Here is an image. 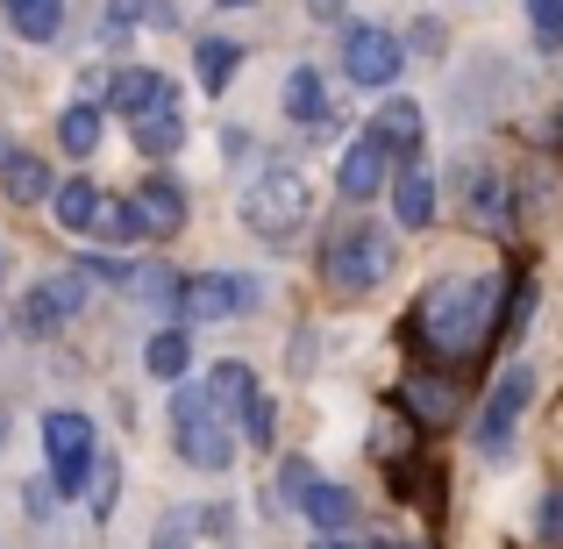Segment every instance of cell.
I'll return each mask as SVG.
<instances>
[{
  "label": "cell",
  "mask_w": 563,
  "mask_h": 549,
  "mask_svg": "<svg viewBox=\"0 0 563 549\" xmlns=\"http://www.w3.org/2000/svg\"><path fill=\"white\" fill-rule=\"evenodd\" d=\"M499 300H507V278L499 272L442 278V286H428L421 307H413V336H421L442 364H464V358H478V350L499 336Z\"/></svg>",
  "instance_id": "1"
},
{
  "label": "cell",
  "mask_w": 563,
  "mask_h": 549,
  "mask_svg": "<svg viewBox=\"0 0 563 549\" xmlns=\"http://www.w3.org/2000/svg\"><path fill=\"white\" fill-rule=\"evenodd\" d=\"M393 235L378 229V221H364V229H343V235H329V250H321V278H329L335 293H364V286H378L385 272H393Z\"/></svg>",
  "instance_id": "2"
},
{
  "label": "cell",
  "mask_w": 563,
  "mask_h": 549,
  "mask_svg": "<svg viewBox=\"0 0 563 549\" xmlns=\"http://www.w3.org/2000/svg\"><path fill=\"white\" fill-rule=\"evenodd\" d=\"M243 221L257 235H272V243L292 235L307 221V179H300V172H264V179L250 186V200H243Z\"/></svg>",
  "instance_id": "3"
},
{
  "label": "cell",
  "mask_w": 563,
  "mask_h": 549,
  "mask_svg": "<svg viewBox=\"0 0 563 549\" xmlns=\"http://www.w3.org/2000/svg\"><path fill=\"white\" fill-rule=\"evenodd\" d=\"M172 421H179V457H186V464L221 471L235 457V442H229V428H221V414H214L207 393H179V399H172Z\"/></svg>",
  "instance_id": "4"
},
{
  "label": "cell",
  "mask_w": 563,
  "mask_h": 549,
  "mask_svg": "<svg viewBox=\"0 0 563 549\" xmlns=\"http://www.w3.org/2000/svg\"><path fill=\"white\" fill-rule=\"evenodd\" d=\"M43 450H51V485H57V493H79L86 464H93V421L71 414V407L43 414Z\"/></svg>",
  "instance_id": "5"
},
{
  "label": "cell",
  "mask_w": 563,
  "mask_h": 549,
  "mask_svg": "<svg viewBox=\"0 0 563 549\" xmlns=\"http://www.w3.org/2000/svg\"><path fill=\"white\" fill-rule=\"evenodd\" d=\"M399 65H407V43H399L393 29L364 22V29H350V36H343V72L357 86H378V94H385V86L399 79Z\"/></svg>",
  "instance_id": "6"
},
{
  "label": "cell",
  "mask_w": 563,
  "mask_h": 549,
  "mask_svg": "<svg viewBox=\"0 0 563 549\" xmlns=\"http://www.w3.org/2000/svg\"><path fill=\"white\" fill-rule=\"evenodd\" d=\"M528 399H536V371L507 364V371H499V385L485 393V414H478V442H485V450H507V436H514V421H521Z\"/></svg>",
  "instance_id": "7"
},
{
  "label": "cell",
  "mask_w": 563,
  "mask_h": 549,
  "mask_svg": "<svg viewBox=\"0 0 563 549\" xmlns=\"http://www.w3.org/2000/svg\"><path fill=\"white\" fill-rule=\"evenodd\" d=\"M250 300H257V286H243V278H229V272H200V278L179 286V315L186 321H235Z\"/></svg>",
  "instance_id": "8"
},
{
  "label": "cell",
  "mask_w": 563,
  "mask_h": 549,
  "mask_svg": "<svg viewBox=\"0 0 563 549\" xmlns=\"http://www.w3.org/2000/svg\"><path fill=\"white\" fill-rule=\"evenodd\" d=\"M108 108H114V114H129V122H143V114L179 108V94H172V79H165V72L129 65V72H114V79H108Z\"/></svg>",
  "instance_id": "9"
},
{
  "label": "cell",
  "mask_w": 563,
  "mask_h": 549,
  "mask_svg": "<svg viewBox=\"0 0 563 549\" xmlns=\"http://www.w3.org/2000/svg\"><path fill=\"white\" fill-rule=\"evenodd\" d=\"M372 136L385 143V157H399V165H413V157H421V108H413L407 94H393V100L378 108Z\"/></svg>",
  "instance_id": "10"
},
{
  "label": "cell",
  "mask_w": 563,
  "mask_h": 549,
  "mask_svg": "<svg viewBox=\"0 0 563 549\" xmlns=\"http://www.w3.org/2000/svg\"><path fill=\"white\" fill-rule=\"evenodd\" d=\"M385 186V143L378 136H357L343 151V172H335V193L343 200H372V193Z\"/></svg>",
  "instance_id": "11"
},
{
  "label": "cell",
  "mask_w": 563,
  "mask_h": 549,
  "mask_svg": "<svg viewBox=\"0 0 563 549\" xmlns=\"http://www.w3.org/2000/svg\"><path fill=\"white\" fill-rule=\"evenodd\" d=\"M136 215H143V235H179L186 229V193L172 179H143L136 186Z\"/></svg>",
  "instance_id": "12"
},
{
  "label": "cell",
  "mask_w": 563,
  "mask_h": 549,
  "mask_svg": "<svg viewBox=\"0 0 563 549\" xmlns=\"http://www.w3.org/2000/svg\"><path fill=\"white\" fill-rule=\"evenodd\" d=\"M393 221H399V229H428V221H435V179H428V165H407V172H399Z\"/></svg>",
  "instance_id": "13"
},
{
  "label": "cell",
  "mask_w": 563,
  "mask_h": 549,
  "mask_svg": "<svg viewBox=\"0 0 563 549\" xmlns=\"http://www.w3.org/2000/svg\"><path fill=\"white\" fill-rule=\"evenodd\" d=\"M399 399L413 407V428H442V421L456 414V385H450V378H428V371H413Z\"/></svg>",
  "instance_id": "14"
},
{
  "label": "cell",
  "mask_w": 563,
  "mask_h": 549,
  "mask_svg": "<svg viewBox=\"0 0 563 549\" xmlns=\"http://www.w3.org/2000/svg\"><path fill=\"white\" fill-rule=\"evenodd\" d=\"M207 399H214V414H250V399H257V371L250 364H214V378H207Z\"/></svg>",
  "instance_id": "15"
},
{
  "label": "cell",
  "mask_w": 563,
  "mask_h": 549,
  "mask_svg": "<svg viewBox=\"0 0 563 549\" xmlns=\"http://www.w3.org/2000/svg\"><path fill=\"white\" fill-rule=\"evenodd\" d=\"M286 114H292V122H329V86H321V72L314 65H300V72H292V79H286Z\"/></svg>",
  "instance_id": "16"
},
{
  "label": "cell",
  "mask_w": 563,
  "mask_h": 549,
  "mask_svg": "<svg viewBox=\"0 0 563 549\" xmlns=\"http://www.w3.org/2000/svg\"><path fill=\"white\" fill-rule=\"evenodd\" d=\"M0 186H8V200H14V207H36V200H51V172H43V157H22V151L8 157Z\"/></svg>",
  "instance_id": "17"
},
{
  "label": "cell",
  "mask_w": 563,
  "mask_h": 549,
  "mask_svg": "<svg viewBox=\"0 0 563 549\" xmlns=\"http://www.w3.org/2000/svg\"><path fill=\"white\" fill-rule=\"evenodd\" d=\"M51 215H57V229H93V215H100V186H93V179L57 186V193H51Z\"/></svg>",
  "instance_id": "18"
},
{
  "label": "cell",
  "mask_w": 563,
  "mask_h": 549,
  "mask_svg": "<svg viewBox=\"0 0 563 549\" xmlns=\"http://www.w3.org/2000/svg\"><path fill=\"white\" fill-rule=\"evenodd\" d=\"M57 143H65L71 157H93L100 151V108H93V100H79V108L57 114Z\"/></svg>",
  "instance_id": "19"
},
{
  "label": "cell",
  "mask_w": 563,
  "mask_h": 549,
  "mask_svg": "<svg viewBox=\"0 0 563 549\" xmlns=\"http://www.w3.org/2000/svg\"><path fill=\"white\" fill-rule=\"evenodd\" d=\"M143 364H151L157 378H186V371H192V343H186V329H157V336H151V350H143Z\"/></svg>",
  "instance_id": "20"
},
{
  "label": "cell",
  "mask_w": 563,
  "mask_h": 549,
  "mask_svg": "<svg viewBox=\"0 0 563 549\" xmlns=\"http://www.w3.org/2000/svg\"><path fill=\"white\" fill-rule=\"evenodd\" d=\"M8 14H14V36H29V43H51L65 29V0H22Z\"/></svg>",
  "instance_id": "21"
},
{
  "label": "cell",
  "mask_w": 563,
  "mask_h": 549,
  "mask_svg": "<svg viewBox=\"0 0 563 549\" xmlns=\"http://www.w3.org/2000/svg\"><path fill=\"white\" fill-rule=\"evenodd\" d=\"M14 329H22V336H36V343H43V336H57V329H65V307L51 300V286H36L22 307H14Z\"/></svg>",
  "instance_id": "22"
},
{
  "label": "cell",
  "mask_w": 563,
  "mask_h": 549,
  "mask_svg": "<svg viewBox=\"0 0 563 549\" xmlns=\"http://www.w3.org/2000/svg\"><path fill=\"white\" fill-rule=\"evenodd\" d=\"M186 143V122H179V108H165V114H143L136 122V151H151V157H172Z\"/></svg>",
  "instance_id": "23"
},
{
  "label": "cell",
  "mask_w": 563,
  "mask_h": 549,
  "mask_svg": "<svg viewBox=\"0 0 563 549\" xmlns=\"http://www.w3.org/2000/svg\"><path fill=\"white\" fill-rule=\"evenodd\" d=\"M93 229L108 235V243H136V235H143V215H136V200H108V193H100V215H93Z\"/></svg>",
  "instance_id": "24"
},
{
  "label": "cell",
  "mask_w": 563,
  "mask_h": 549,
  "mask_svg": "<svg viewBox=\"0 0 563 549\" xmlns=\"http://www.w3.org/2000/svg\"><path fill=\"white\" fill-rule=\"evenodd\" d=\"M192 65H200V86H207V94H221V86H229V72H235V43L207 36L200 51H192Z\"/></svg>",
  "instance_id": "25"
},
{
  "label": "cell",
  "mask_w": 563,
  "mask_h": 549,
  "mask_svg": "<svg viewBox=\"0 0 563 549\" xmlns=\"http://www.w3.org/2000/svg\"><path fill=\"white\" fill-rule=\"evenodd\" d=\"M307 514H314V521H321V528H343V521H350V514H357V499H350V493H343V485H329V479H321V485H314V493H307Z\"/></svg>",
  "instance_id": "26"
},
{
  "label": "cell",
  "mask_w": 563,
  "mask_h": 549,
  "mask_svg": "<svg viewBox=\"0 0 563 549\" xmlns=\"http://www.w3.org/2000/svg\"><path fill=\"white\" fill-rule=\"evenodd\" d=\"M314 464H307V457H286V471H278V499H286V507H307V493H314Z\"/></svg>",
  "instance_id": "27"
},
{
  "label": "cell",
  "mask_w": 563,
  "mask_h": 549,
  "mask_svg": "<svg viewBox=\"0 0 563 549\" xmlns=\"http://www.w3.org/2000/svg\"><path fill=\"white\" fill-rule=\"evenodd\" d=\"M243 436L250 442H257V450H272V436H278V407H272V399H250V414H243Z\"/></svg>",
  "instance_id": "28"
},
{
  "label": "cell",
  "mask_w": 563,
  "mask_h": 549,
  "mask_svg": "<svg viewBox=\"0 0 563 549\" xmlns=\"http://www.w3.org/2000/svg\"><path fill=\"white\" fill-rule=\"evenodd\" d=\"M528 22H536V36L556 51L563 43V0H528Z\"/></svg>",
  "instance_id": "29"
},
{
  "label": "cell",
  "mask_w": 563,
  "mask_h": 549,
  "mask_svg": "<svg viewBox=\"0 0 563 549\" xmlns=\"http://www.w3.org/2000/svg\"><path fill=\"white\" fill-rule=\"evenodd\" d=\"M536 536L550 542V549L563 542V485H556V493H542V507H536Z\"/></svg>",
  "instance_id": "30"
},
{
  "label": "cell",
  "mask_w": 563,
  "mask_h": 549,
  "mask_svg": "<svg viewBox=\"0 0 563 549\" xmlns=\"http://www.w3.org/2000/svg\"><path fill=\"white\" fill-rule=\"evenodd\" d=\"M51 300L65 307V315H79V307H86V272H57L51 278Z\"/></svg>",
  "instance_id": "31"
},
{
  "label": "cell",
  "mask_w": 563,
  "mask_h": 549,
  "mask_svg": "<svg viewBox=\"0 0 563 549\" xmlns=\"http://www.w3.org/2000/svg\"><path fill=\"white\" fill-rule=\"evenodd\" d=\"M407 414H393V421H378V457H393V464H399V457H407Z\"/></svg>",
  "instance_id": "32"
},
{
  "label": "cell",
  "mask_w": 563,
  "mask_h": 549,
  "mask_svg": "<svg viewBox=\"0 0 563 549\" xmlns=\"http://www.w3.org/2000/svg\"><path fill=\"white\" fill-rule=\"evenodd\" d=\"M478 221H485V229L507 221V186H499V179H478Z\"/></svg>",
  "instance_id": "33"
},
{
  "label": "cell",
  "mask_w": 563,
  "mask_h": 549,
  "mask_svg": "<svg viewBox=\"0 0 563 549\" xmlns=\"http://www.w3.org/2000/svg\"><path fill=\"white\" fill-rule=\"evenodd\" d=\"M114 485H122V471H114V464H100V471H93V514H100V521L114 514Z\"/></svg>",
  "instance_id": "34"
},
{
  "label": "cell",
  "mask_w": 563,
  "mask_h": 549,
  "mask_svg": "<svg viewBox=\"0 0 563 549\" xmlns=\"http://www.w3.org/2000/svg\"><path fill=\"white\" fill-rule=\"evenodd\" d=\"M86 278H129V264L108 257V250H93V257H86Z\"/></svg>",
  "instance_id": "35"
},
{
  "label": "cell",
  "mask_w": 563,
  "mask_h": 549,
  "mask_svg": "<svg viewBox=\"0 0 563 549\" xmlns=\"http://www.w3.org/2000/svg\"><path fill=\"white\" fill-rule=\"evenodd\" d=\"M413 51H428V57H442V22H413Z\"/></svg>",
  "instance_id": "36"
},
{
  "label": "cell",
  "mask_w": 563,
  "mask_h": 549,
  "mask_svg": "<svg viewBox=\"0 0 563 549\" xmlns=\"http://www.w3.org/2000/svg\"><path fill=\"white\" fill-rule=\"evenodd\" d=\"M108 14H114V29H129L136 14H151V0H108Z\"/></svg>",
  "instance_id": "37"
},
{
  "label": "cell",
  "mask_w": 563,
  "mask_h": 549,
  "mask_svg": "<svg viewBox=\"0 0 563 549\" xmlns=\"http://www.w3.org/2000/svg\"><path fill=\"white\" fill-rule=\"evenodd\" d=\"M307 14H321V22H329V14H343V0H307Z\"/></svg>",
  "instance_id": "38"
},
{
  "label": "cell",
  "mask_w": 563,
  "mask_h": 549,
  "mask_svg": "<svg viewBox=\"0 0 563 549\" xmlns=\"http://www.w3.org/2000/svg\"><path fill=\"white\" fill-rule=\"evenodd\" d=\"M314 549H357V542H343V536H321Z\"/></svg>",
  "instance_id": "39"
},
{
  "label": "cell",
  "mask_w": 563,
  "mask_h": 549,
  "mask_svg": "<svg viewBox=\"0 0 563 549\" xmlns=\"http://www.w3.org/2000/svg\"><path fill=\"white\" fill-rule=\"evenodd\" d=\"M8 157H14V143H8V136H0V172H8Z\"/></svg>",
  "instance_id": "40"
},
{
  "label": "cell",
  "mask_w": 563,
  "mask_h": 549,
  "mask_svg": "<svg viewBox=\"0 0 563 549\" xmlns=\"http://www.w3.org/2000/svg\"><path fill=\"white\" fill-rule=\"evenodd\" d=\"M393 549H428V542H393Z\"/></svg>",
  "instance_id": "41"
},
{
  "label": "cell",
  "mask_w": 563,
  "mask_h": 549,
  "mask_svg": "<svg viewBox=\"0 0 563 549\" xmlns=\"http://www.w3.org/2000/svg\"><path fill=\"white\" fill-rule=\"evenodd\" d=\"M221 8H250V0H221Z\"/></svg>",
  "instance_id": "42"
},
{
  "label": "cell",
  "mask_w": 563,
  "mask_h": 549,
  "mask_svg": "<svg viewBox=\"0 0 563 549\" xmlns=\"http://www.w3.org/2000/svg\"><path fill=\"white\" fill-rule=\"evenodd\" d=\"M8 8H22V0H8Z\"/></svg>",
  "instance_id": "43"
},
{
  "label": "cell",
  "mask_w": 563,
  "mask_h": 549,
  "mask_svg": "<svg viewBox=\"0 0 563 549\" xmlns=\"http://www.w3.org/2000/svg\"><path fill=\"white\" fill-rule=\"evenodd\" d=\"M0 272H8V264H0Z\"/></svg>",
  "instance_id": "44"
},
{
  "label": "cell",
  "mask_w": 563,
  "mask_h": 549,
  "mask_svg": "<svg viewBox=\"0 0 563 549\" xmlns=\"http://www.w3.org/2000/svg\"><path fill=\"white\" fill-rule=\"evenodd\" d=\"M165 549H172V542H165Z\"/></svg>",
  "instance_id": "45"
}]
</instances>
